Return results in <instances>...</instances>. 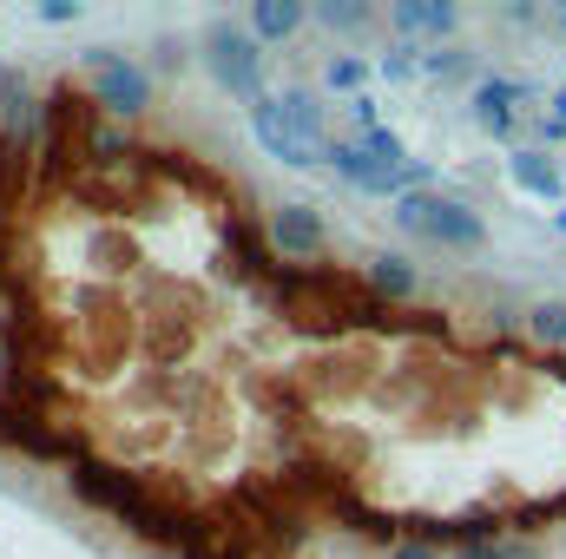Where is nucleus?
I'll list each match as a JSON object with an SVG mask.
<instances>
[{
    "mask_svg": "<svg viewBox=\"0 0 566 559\" xmlns=\"http://www.w3.org/2000/svg\"><path fill=\"white\" fill-rule=\"evenodd\" d=\"M514 99H527V86H514V80H481V86H474V119H481V133L514 139Z\"/></svg>",
    "mask_w": 566,
    "mask_h": 559,
    "instance_id": "9d476101",
    "label": "nucleus"
},
{
    "mask_svg": "<svg viewBox=\"0 0 566 559\" xmlns=\"http://www.w3.org/2000/svg\"><path fill=\"white\" fill-rule=\"evenodd\" d=\"M422 73L428 80H461L468 73V53L461 46H434V53H422Z\"/></svg>",
    "mask_w": 566,
    "mask_h": 559,
    "instance_id": "f3484780",
    "label": "nucleus"
},
{
    "mask_svg": "<svg viewBox=\"0 0 566 559\" xmlns=\"http://www.w3.org/2000/svg\"><path fill=\"white\" fill-rule=\"evenodd\" d=\"M323 80H329L336 93H349V99H363V80H369V66H363L356 53H329V66H323Z\"/></svg>",
    "mask_w": 566,
    "mask_h": 559,
    "instance_id": "4468645a",
    "label": "nucleus"
},
{
    "mask_svg": "<svg viewBox=\"0 0 566 559\" xmlns=\"http://www.w3.org/2000/svg\"><path fill=\"white\" fill-rule=\"evenodd\" d=\"M396 224H402L409 238L434 244L441 257H474V251L488 244V218H481L474 204L448 198V191H416V198H402V204H396Z\"/></svg>",
    "mask_w": 566,
    "mask_h": 559,
    "instance_id": "7ed1b4c3",
    "label": "nucleus"
},
{
    "mask_svg": "<svg viewBox=\"0 0 566 559\" xmlns=\"http://www.w3.org/2000/svg\"><path fill=\"white\" fill-rule=\"evenodd\" d=\"M271 238H277V251L290 257V264H316V257L336 251L316 204H277V211H271Z\"/></svg>",
    "mask_w": 566,
    "mask_h": 559,
    "instance_id": "423d86ee",
    "label": "nucleus"
},
{
    "mask_svg": "<svg viewBox=\"0 0 566 559\" xmlns=\"http://www.w3.org/2000/svg\"><path fill=\"white\" fill-rule=\"evenodd\" d=\"M303 342L277 376L290 467L323 540L541 547L566 534V349L534 303L382 296L369 257L296 264Z\"/></svg>",
    "mask_w": 566,
    "mask_h": 559,
    "instance_id": "f03ea898",
    "label": "nucleus"
},
{
    "mask_svg": "<svg viewBox=\"0 0 566 559\" xmlns=\"http://www.w3.org/2000/svg\"><path fill=\"white\" fill-rule=\"evenodd\" d=\"M303 342L271 204L198 119L80 66L0 93V467L119 559H310L277 376Z\"/></svg>",
    "mask_w": 566,
    "mask_h": 559,
    "instance_id": "f257e3e1",
    "label": "nucleus"
},
{
    "mask_svg": "<svg viewBox=\"0 0 566 559\" xmlns=\"http://www.w3.org/2000/svg\"><path fill=\"white\" fill-rule=\"evenodd\" d=\"M303 20H310V13H303L296 0H258V7H251V33H258L264 46H277V40H290V33H296Z\"/></svg>",
    "mask_w": 566,
    "mask_h": 559,
    "instance_id": "f8f14e48",
    "label": "nucleus"
},
{
    "mask_svg": "<svg viewBox=\"0 0 566 559\" xmlns=\"http://www.w3.org/2000/svg\"><path fill=\"white\" fill-rule=\"evenodd\" d=\"M271 113H277L296 139H310V145L329 151V119H323V99H316L310 86H283V93H271Z\"/></svg>",
    "mask_w": 566,
    "mask_h": 559,
    "instance_id": "1a4fd4ad",
    "label": "nucleus"
},
{
    "mask_svg": "<svg viewBox=\"0 0 566 559\" xmlns=\"http://www.w3.org/2000/svg\"><path fill=\"white\" fill-rule=\"evenodd\" d=\"M454 559H547L541 547H468V553H454Z\"/></svg>",
    "mask_w": 566,
    "mask_h": 559,
    "instance_id": "a211bd4d",
    "label": "nucleus"
},
{
    "mask_svg": "<svg viewBox=\"0 0 566 559\" xmlns=\"http://www.w3.org/2000/svg\"><path fill=\"white\" fill-rule=\"evenodd\" d=\"M416 53H422V46H402V40H396V46L376 60V73H382V80H416V73H422V60H416Z\"/></svg>",
    "mask_w": 566,
    "mask_h": 559,
    "instance_id": "dca6fc26",
    "label": "nucleus"
},
{
    "mask_svg": "<svg viewBox=\"0 0 566 559\" xmlns=\"http://www.w3.org/2000/svg\"><path fill=\"white\" fill-rule=\"evenodd\" d=\"M251 133H258V145H264L277 165H290V171H316V165H323V145L296 139L277 113H271V99H264V106H251Z\"/></svg>",
    "mask_w": 566,
    "mask_h": 559,
    "instance_id": "0eeeda50",
    "label": "nucleus"
},
{
    "mask_svg": "<svg viewBox=\"0 0 566 559\" xmlns=\"http://www.w3.org/2000/svg\"><path fill=\"white\" fill-rule=\"evenodd\" d=\"M349 139L363 145V151H369V158H376V165H409V151H402V139H396V133H389V126H382V119H376V126H356V133H349Z\"/></svg>",
    "mask_w": 566,
    "mask_h": 559,
    "instance_id": "ddd939ff",
    "label": "nucleus"
},
{
    "mask_svg": "<svg viewBox=\"0 0 566 559\" xmlns=\"http://www.w3.org/2000/svg\"><path fill=\"white\" fill-rule=\"evenodd\" d=\"M316 20H323L329 33H369V27H376V13H369V7H356V0H343V7H323Z\"/></svg>",
    "mask_w": 566,
    "mask_h": 559,
    "instance_id": "2eb2a0df",
    "label": "nucleus"
},
{
    "mask_svg": "<svg viewBox=\"0 0 566 559\" xmlns=\"http://www.w3.org/2000/svg\"><path fill=\"white\" fill-rule=\"evenodd\" d=\"M554 139H566V133H554Z\"/></svg>",
    "mask_w": 566,
    "mask_h": 559,
    "instance_id": "412c9836",
    "label": "nucleus"
},
{
    "mask_svg": "<svg viewBox=\"0 0 566 559\" xmlns=\"http://www.w3.org/2000/svg\"><path fill=\"white\" fill-rule=\"evenodd\" d=\"M454 7H441V0H402V7H389V33L402 40V46H416V40H434L441 46V33H454Z\"/></svg>",
    "mask_w": 566,
    "mask_h": 559,
    "instance_id": "6e6552de",
    "label": "nucleus"
},
{
    "mask_svg": "<svg viewBox=\"0 0 566 559\" xmlns=\"http://www.w3.org/2000/svg\"><path fill=\"white\" fill-rule=\"evenodd\" d=\"M7 86H13V66H7V60H0V93H7Z\"/></svg>",
    "mask_w": 566,
    "mask_h": 559,
    "instance_id": "aec40b11",
    "label": "nucleus"
},
{
    "mask_svg": "<svg viewBox=\"0 0 566 559\" xmlns=\"http://www.w3.org/2000/svg\"><path fill=\"white\" fill-rule=\"evenodd\" d=\"M205 66H211V80H218L238 106H264V99H271V93H264V40H258L251 27L211 20V27H205Z\"/></svg>",
    "mask_w": 566,
    "mask_h": 559,
    "instance_id": "20e7f679",
    "label": "nucleus"
},
{
    "mask_svg": "<svg viewBox=\"0 0 566 559\" xmlns=\"http://www.w3.org/2000/svg\"><path fill=\"white\" fill-rule=\"evenodd\" d=\"M382 559H448V553H434V547H396V553H382Z\"/></svg>",
    "mask_w": 566,
    "mask_h": 559,
    "instance_id": "6ab92c4d",
    "label": "nucleus"
},
{
    "mask_svg": "<svg viewBox=\"0 0 566 559\" xmlns=\"http://www.w3.org/2000/svg\"><path fill=\"white\" fill-rule=\"evenodd\" d=\"M507 171H514V184H527L534 198H560V191H566V184H560V165H554L547 151H527V145H521V151L507 158Z\"/></svg>",
    "mask_w": 566,
    "mask_h": 559,
    "instance_id": "9b49d317",
    "label": "nucleus"
},
{
    "mask_svg": "<svg viewBox=\"0 0 566 559\" xmlns=\"http://www.w3.org/2000/svg\"><path fill=\"white\" fill-rule=\"evenodd\" d=\"M80 73H86V86L99 93V106L119 113V119H133V113H151V106H158V80H151V66H139V60L119 53V46H93V53L80 60Z\"/></svg>",
    "mask_w": 566,
    "mask_h": 559,
    "instance_id": "39448f33",
    "label": "nucleus"
}]
</instances>
